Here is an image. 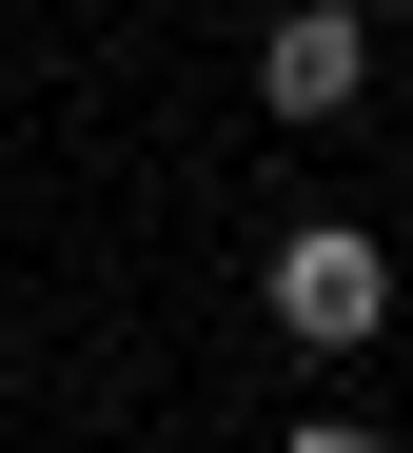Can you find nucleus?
Segmentation results:
<instances>
[{
	"instance_id": "7ed1b4c3",
	"label": "nucleus",
	"mask_w": 413,
	"mask_h": 453,
	"mask_svg": "<svg viewBox=\"0 0 413 453\" xmlns=\"http://www.w3.org/2000/svg\"><path fill=\"white\" fill-rule=\"evenodd\" d=\"M276 453H394V434H374V414H295Z\"/></svg>"
},
{
	"instance_id": "20e7f679",
	"label": "nucleus",
	"mask_w": 413,
	"mask_h": 453,
	"mask_svg": "<svg viewBox=\"0 0 413 453\" xmlns=\"http://www.w3.org/2000/svg\"><path fill=\"white\" fill-rule=\"evenodd\" d=\"M0 355H20V296H0Z\"/></svg>"
},
{
	"instance_id": "f03ea898",
	"label": "nucleus",
	"mask_w": 413,
	"mask_h": 453,
	"mask_svg": "<svg viewBox=\"0 0 413 453\" xmlns=\"http://www.w3.org/2000/svg\"><path fill=\"white\" fill-rule=\"evenodd\" d=\"M355 80H374V20H355V0H276V20H256V119H355Z\"/></svg>"
},
{
	"instance_id": "39448f33",
	"label": "nucleus",
	"mask_w": 413,
	"mask_h": 453,
	"mask_svg": "<svg viewBox=\"0 0 413 453\" xmlns=\"http://www.w3.org/2000/svg\"><path fill=\"white\" fill-rule=\"evenodd\" d=\"M394 335H413V296H394Z\"/></svg>"
},
{
	"instance_id": "f257e3e1",
	"label": "nucleus",
	"mask_w": 413,
	"mask_h": 453,
	"mask_svg": "<svg viewBox=\"0 0 413 453\" xmlns=\"http://www.w3.org/2000/svg\"><path fill=\"white\" fill-rule=\"evenodd\" d=\"M256 316L295 355H374L394 335V237H355V217H295V237L256 257Z\"/></svg>"
}]
</instances>
